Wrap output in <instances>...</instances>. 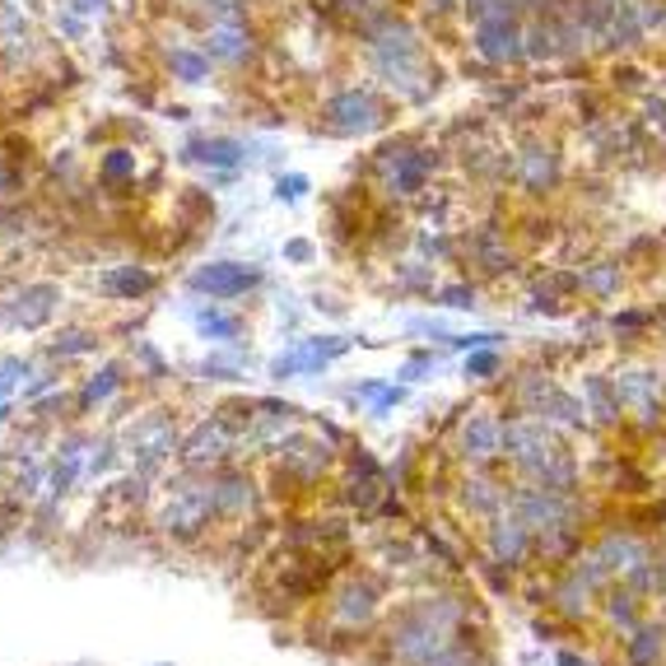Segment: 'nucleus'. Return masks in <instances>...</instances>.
Listing matches in <instances>:
<instances>
[{"instance_id": "f257e3e1", "label": "nucleus", "mask_w": 666, "mask_h": 666, "mask_svg": "<svg viewBox=\"0 0 666 666\" xmlns=\"http://www.w3.org/2000/svg\"><path fill=\"white\" fill-rule=\"evenodd\" d=\"M471 629V602L462 592L429 587L401 602L382 625V657L388 666H433L462 643Z\"/></svg>"}, {"instance_id": "f03ea898", "label": "nucleus", "mask_w": 666, "mask_h": 666, "mask_svg": "<svg viewBox=\"0 0 666 666\" xmlns=\"http://www.w3.org/2000/svg\"><path fill=\"white\" fill-rule=\"evenodd\" d=\"M219 522L215 495H210V471L178 466L168 471L164 489L154 495V532L173 546H197L210 536V527Z\"/></svg>"}, {"instance_id": "7ed1b4c3", "label": "nucleus", "mask_w": 666, "mask_h": 666, "mask_svg": "<svg viewBox=\"0 0 666 666\" xmlns=\"http://www.w3.org/2000/svg\"><path fill=\"white\" fill-rule=\"evenodd\" d=\"M382 606H388V583H382L378 569L341 573L322 597L318 625L326 629V639H318V643H341V647L364 643L368 629L382 620Z\"/></svg>"}, {"instance_id": "20e7f679", "label": "nucleus", "mask_w": 666, "mask_h": 666, "mask_svg": "<svg viewBox=\"0 0 666 666\" xmlns=\"http://www.w3.org/2000/svg\"><path fill=\"white\" fill-rule=\"evenodd\" d=\"M438 168H443V145H425L419 135H392L388 145H378L373 164H368L373 191L388 205L429 197V182Z\"/></svg>"}, {"instance_id": "39448f33", "label": "nucleus", "mask_w": 666, "mask_h": 666, "mask_svg": "<svg viewBox=\"0 0 666 666\" xmlns=\"http://www.w3.org/2000/svg\"><path fill=\"white\" fill-rule=\"evenodd\" d=\"M610 378H616L620 401L629 411V429H639L643 438H657L666 429V364L634 355V359H625Z\"/></svg>"}, {"instance_id": "423d86ee", "label": "nucleus", "mask_w": 666, "mask_h": 666, "mask_svg": "<svg viewBox=\"0 0 666 666\" xmlns=\"http://www.w3.org/2000/svg\"><path fill=\"white\" fill-rule=\"evenodd\" d=\"M117 443H121V457H131V466L140 476H164L178 462V448H182V433H178V419L168 411H145L135 415L127 429H117Z\"/></svg>"}, {"instance_id": "0eeeda50", "label": "nucleus", "mask_w": 666, "mask_h": 666, "mask_svg": "<svg viewBox=\"0 0 666 666\" xmlns=\"http://www.w3.org/2000/svg\"><path fill=\"white\" fill-rule=\"evenodd\" d=\"M508 182L532 201L555 197L559 182H564V150H559V140L546 131L522 135L518 145L508 150Z\"/></svg>"}, {"instance_id": "6e6552de", "label": "nucleus", "mask_w": 666, "mask_h": 666, "mask_svg": "<svg viewBox=\"0 0 666 666\" xmlns=\"http://www.w3.org/2000/svg\"><path fill=\"white\" fill-rule=\"evenodd\" d=\"M503 429L508 415L499 406H466L452 425V457L462 462V471L480 466V471H499L503 466Z\"/></svg>"}, {"instance_id": "1a4fd4ad", "label": "nucleus", "mask_w": 666, "mask_h": 666, "mask_svg": "<svg viewBox=\"0 0 666 666\" xmlns=\"http://www.w3.org/2000/svg\"><path fill=\"white\" fill-rule=\"evenodd\" d=\"M266 285V266L257 261H238V257H219V261H201L182 275V289L191 299H215V304H234L248 299Z\"/></svg>"}, {"instance_id": "9d476101", "label": "nucleus", "mask_w": 666, "mask_h": 666, "mask_svg": "<svg viewBox=\"0 0 666 666\" xmlns=\"http://www.w3.org/2000/svg\"><path fill=\"white\" fill-rule=\"evenodd\" d=\"M322 121L331 135H345V140H359V135H373L388 127V103L373 84H341L336 94H326L322 103Z\"/></svg>"}, {"instance_id": "9b49d317", "label": "nucleus", "mask_w": 666, "mask_h": 666, "mask_svg": "<svg viewBox=\"0 0 666 666\" xmlns=\"http://www.w3.org/2000/svg\"><path fill=\"white\" fill-rule=\"evenodd\" d=\"M349 349H355V336H294L280 355H271L266 378L275 382V388H285V382H294V378L326 373V368L341 355H349Z\"/></svg>"}, {"instance_id": "f8f14e48", "label": "nucleus", "mask_w": 666, "mask_h": 666, "mask_svg": "<svg viewBox=\"0 0 666 666\" xmlns=\"http://www.w3.org/2000/svg\"><path fill=\"white\" fill-rule=\"evenodd\" d=\"M485 559L508 573H532L536 569V532L527 527V518L518 508H503L499 518H489L480 527Z\"/></svg>"}, {"instance_id": "ddd939ff", "label": "nucleus", "mask_w": 666, "mask_h": 666, "mask_svg": "<svg viewBox=\"0 0 666 666\" xmlns=\"http://www.w3.org/2000/svg\"><path fill=\"white\" fill-rule=\"evenodd\" d=\"M210 495H215V513L224 527H248L261 513V480L238 462L210 471Z\"/></svg>"}, {"instance_id": "4468645a", "label": "nucleus", "mask_w": 666, "mask_h": 666, "mask_svg": "<svg viewBox=\"0 0 666 666\" xmlns=\"http://www.w3.org/2000/svg\"><path fill=\"white\" fill-rule=\"evenodd\" d=\"M61 285L57 280H20L5 299H0V326L10 331H43L61 308Z\"/></svg>"}, {"instance_id": "2eb2a0df", "label": "nucleus", "mask_w": 666, "mask_h": 666, "mask_svg": "<svg viewBox=\"0 0 666 666\" xmlns=\"http://www.w3.org/2000/svg\"><path fill=\"white\" fill-rule=\"evenodd\" d=\"M471 57H480L485 66H495V70L527 66V20L503 14V20L471 24Z\"/></svg>"}, {"instance_id": "dca6fc26", "label": "nucleus", "mask_w": 666, "mask_h": 666, "mask_svg": "<svg viewBox=\"0 0 666 666\" xmlns=\"http://www.w3.org/2000/svg\"><path fill=\"white\" fill-rule=\"evenodd\" d=\"M462 252H466V261H471V266H476L485 280H503V275L518 271L513 234H508L499 219H485V224H476V229H466V234H462Z\"/></svg>"}, {"instance_id": "f3484780", "label": "nucleus", "mask_w": 666, "mask_h": 666, "mask_svg": "<svg viewBox=\"0 0 666 666\" xmlns=\"http://www.w3.org/2000/svg\"><path fill=\"white\" fill-rule=\"evenodd\" d=\"M508 495H513V480H499L495 471H480V466L457 471V508L471 522H480V527H485L489 518L503 513Z\"/></svg>"}, {"instance_id": "a211bd4d", "label": "nucleus", "mask_w": 666, "mask_h": 666, "mask_svg": "<svg viewBox=\"0 0 666 666\" xmlns=\"http://www.w3.org/2000/svg\"><path fill=\"white\" fill-rule=\"evenodd\" d=\"M546 610L559 620V625H587L597 620V592H592L583 578L569 573V569H550V597H546Z\"/></svg>"}, {"instance_id": "6ab92c4d", "label": "nucleus", "mask_w": 666, "mask_h": 666, "mask_svg": "<svg viewBox=\"0 0 666 666\" xmlns=\"http://www.w3.org/2000/svg\"><path fill=\"white\" fill-rule=\"evenodd\" d=\"M159 289V271L140 266V261H117V266H103L94 275V294L108 304H140Z\"/></svg>"}, {"instance_id": "aec40b11", "label": "nucleus", "mask_w": 666, "mask_h": 666, "mask_svg": "<svg viewBox=\"0 0 666 666\" xmlns=\"http://www.w3.org/2000/svg\"><path fill=\"white\" fill-rule=\"evenodd\" d=\"M121 392H127V364H121V359H103L94 373L80 378V388H75V415H70V419H94L98 411L117 406Z\"/></svg>"}, {"instance_id": "412c9836", "label": "nucleus", "mask_w": 666, "mask_h": 666, "mask_svg": "<svg viewBox=\"0 0 666 666\" xmlns=\"http://www.w3.org/2000/svg\"><path fill=\"white\" fill-rule=\"evenodd\" d=\"M578 396H583V406H587L592 429H602V433L629 429V411H625L620 388H616V378H610V373H583V382H578Z\"/></svg>"}, {"instance_id": "4be33fe9", "label": "nucleus", "mask_w": 666, "mask_h": 666, "mask_svg": "<svg viewBox=\"0 0 666 666\" xmlns=\"http://www.w3.org/2000/svg\"><path fill=\"white\" fill-rule=\"evenodd\" d=\"M597 620L610 629V634H634V629L647 620V597L639 587H629L625 578H616L602 597H597Z\"/></svg>"}, {"instance_id": "5701e85b", "label": "nucleus", "mask_w": 666, "mask_h": 666, "mask_svg": "<svg viewBox=\"0 0 666 666\" xmlns=\"http://www.w3.org/2000/svg\"><path fill=\"white\" fill-rule=\"evenodd\" d=\"M187 322L205 345H238L242 331H248L242 312H234L229 304H215V299H191L187 304Z\"/></svg>"}, {"instance_id": "b1692460", "label": "nucleus", "mask_w": 666, "mask_h": 666, "mask_svg": "<svg viewBox=\"0 0 666 666\" xmlns=\"http://www.w3.org/2000/svg\"><path fill=\"white\" fill-rule=\"evenodd\" d=\"M182 164H201L210 173H238L242 164H248V145L234 135H191L187 145L178 150Z\"/></svg>"}, {"instance_id": "393cba45", "label": "nucleus", "mask_w": 666, "mask_h": 666, "mask_svg": "<svg viewBox=\"0 0 666 666\" xmlns=\"http://www.w3.org/2000/svg\"><path fill=\"white\" fill-rule=\"evenodd\" d=\"M201 47H205V57L215 61V66H234V70L257 57V43H252V33H248V24H242V20L238 24H210Z\"/></svg>"}, {"instance_id": "a878e982", "label": "nucleus", "mask_w": 666, "mask_h": 666, "mask_svg": "<svg viewBox=\"0 0 666 666\" xmlns=\"http://www.w3.org/2000/svg\"><path fill=\"white\" fill-rule=\"evenodd\" d=\"M625 666H666V616H647L634 634H625Z\"/></svg>"}, {"instance_id": "bb28decb", "label": "nucleus", "mask_w": 666, "mask_h": 666, "mask_svg": "<svg viewBox=\"0 0 666 666\" xmlns=\"http://www.w3.org/2000/svg\"><path fill=\"white\" fill-rule=\"evenodd\" d=\"M248 368H252V349L248 345H210V355L191 368L201 382H238V378H248Z\"/></svg>"}, {"instance_id": "cd10ccee", "label": "nucleus", "mask_w": 666, "mask_h": 666, "mask_svg": "<svg viewBox=\"0 0 666 666\" xmlns=\"http://www.w3.org/2000/svg\"><path fill=\"white\" fill-rule=\"evenodd\" d=\"M98 349H103V331L70 322L61 331H51V341L43 345V355L51 364H70V359H90V355H98Z\"/></svg>"}, {"instance_id": "c85d7f7f", "label": "nucleus", "mask_w": 666, "mask_h": 666, "mask_svg": "<svg viewBox=\"0 0 666 666\" xmlns=\"http://www.w3.org/2000/svg\"><path fill=\"white\" fill-rule=\"evenodd\" d=\"M411 252L433 261V266H448V261L462 252V238L452 234L448 224H419V229H411Z\"/></svg>"}, {"instance_id": "c756f323", "label": "nucleus", "mask_w": 666, "mask_h": 666, "mask_svg": "<svg viewBox=\"0 0 666 666\" xmlns=\"http://www.w3.org/2000/svg\"><path fill=\"white\" fill-rule=\"evenodd\" d=\"M625 289V261H587L583 271H578V294H587V299H616Z\"/></svg>"}, {"instance_id": "7c9ffc66", "label": "nucleus", "mask_w": 666, "mask_h": 666, "mask_svg": "<svg viewBox=\"0 0 666 666\" xmlns=\"http://www.w3.org/2000/svg\"><path fill=\"white\" fill-rule=\"evenodd\" d=\"M392 289L396 294H433L438 266L425 257H401V261H392Z\"/></svg>"}, {"instance_id": "2f4dec72", "label": "nucleus", "mask_w": 666, "mask_h": 666, "mask_svg": "<svg viewBox=\"0 0 666 666\" xmlns=\"http://www.w3.org/2000/svg\"><path fill=\"white\" fill-rule=\"evenodd\" d=\"M140 178V154L131 145H112L98 159V182L103 187H131Z\"/></svg>"}, {"instance_id": "473e14b6", "label": "nucleus", "mask_w": 666, "mask_h": 666, "mask_svg": "<svg viewBox=\"0 0 666 666\" xmlns=\"http://www.w3.org/2000/svg\"><path fill=\"white\" fill-rule=\"evenodd\" d=\"M168 70H173V80H182V84H210V70H215V61L205 57V47H173L168 51Z\"/></svg>"}, {"instance_id": "72a5a7b5", "label": "nucleus", "mask_w": 666, "mask_h": 666, "mask_svg": "<svg viewBox=\"0 0 666 666\" xmlns=\"http://www.w3.org/2000/svg\"><path fill=\"white\" fill-rule=\"evenodd\" d=\"M653 80L657 75H647L643 66H634L629 57H620L616 66H610V75H606V90L620 94V98H643L647 90H653Z\"/></svg>"}, {"instance_id": "f704fd0d", "label": "nucleus", "mask_w": 666, "mask_h": 666, "mask_svg": "<svg viewBox=\"0 0 666 666\" xmlns=\"http://www.w3.org/2000/svg\"><path fill=\"white\" fill-rule=\"evenodd\" d=\"M462 373H466V382H476V388H489V382L503 373V349L499 345L471 349V355L462 359Z\"/></svg>"}, {"instance_id": "c9c22d12", "label": "nucleus", "mask_w": 666, "mask_h": 666, "mask_svg": "<svg viewBox=\"0 0 666 666\" xmlns=\"http://www.w3.org/2000/svg\"><path fill=\"white\" fill-rule=\"evenodd\" d=\"M131 364H135V378H145V382H164V378H173V364L164 359V349L154 345V341H145V336L131 345Z\"/></svg>"}, {"instance_id": "e433bc0d", "label": "nucleus", "mask_w": 666, "mask_h": 666, "mask_svg": "<svg viewBox=\"0 0 666 666\" xmlns=\"http://www.w3.org/2000/svg\"><path fill=\"white\" fill-rule=\"evenodd\" d=\"M429 299H433V308H448V312H476L480 308V285H471V280H452V285H438Z\"/></svg>"}, {"instance_id": "4c0bfd02", "label": "nucleus", "mask_w": 666, "mask_h": 666, "mask_svg": "<svg viewBox=\"0 0 666 666\" xmlns=\"http://www.w3.org/2000/svg\"><path fill=\"white\" fill-rule=\"evenodd\" d=\"M117 457H121L117 433H103V438H94V443H90V457H84V485L98 480V476H108V471L117 466Z\"/></svg>"}, {"instance_id": "58836bf2", "label": "nucleus", "mask_w": 666, "mask_h": 666, "mask_svg": "<svg viewBox=\"0 0 666 666\" xmlns=\"http://www.w3.org/2000/svg\"><path fill=\"white\" fill-rule=\"evenodd\" d=\"M657 326V312H643V308H625V312H610V336H620L634 345L643 331H653Z\"/></svg>"}, {"instance_id": "ea45409f", "label": "nucleus", "mask_w": 666, "mask_h": 666, "mask_svg": "<svg viewBox=\"0 0 666 666\" xmlns=\"http://www.w3.org/2000/svg\"><path fill=\"white\" fill-rule=\"evenodd\" d=\"M28 373H33V359H24V355H5V359H0V401H20Z\"/></svg>"}, {"instance_id": "a19ab883", "label": "nucleus", "mask_w": 666, "mask_h": 666, "mask_svg": "<svg viewBox=\"0 0 666 666\" xmlns=\"http://www.w3.org/2000/svg\"><path fill=\"white\" fill-rule=\"evenodd\" d=\"M438 349H415V355L396 368V382H406V388H415V382H429L433 373H438Z\"/></svg>"}, {"instance_id": "79ce46f5", "label": "nucleus", "mask_w": 666, "mask_h": 666, "mask_svg": "<svg viewBox=\"0 0 666 666\" xmlns=\"http://www.w3.org/2000/svg\"><path fill=\"white\" fill-rule=\"evenodd\" d=\"M57 388H61V364L33 368V373L24 378V392H20V401H24V406H33V401H43L47 392H57Z\"/></svg>"}, {"instance_id": "37998d69", "label": "nucleus", "mask_w": 666, "mask_h": 666, "mask_svg": "<svg viewBox=\"0 0 666 666\" xmlns=\"http://www.w3.org/2000/svg\"><path fill=\"white\" fill-rule=\"evenodd\" d=\"M401 331H406V336H425V341H438L443 349H448V341H452V336H457V331H452L443 318H406V322H401Z\"/></svg>"}, {"instance_id": "c03bdc74", "label": "nucleus", "mask_w": 666, "mask_h": 666, "mask_svg": "<svg viewBox=\"0 0 666 666\" xmlns=\"http://www.w3.org/2000/svg\"><path fill=\"white\" fill-rule=\"evenodd\" d=\"M308 191H312V182L304 178V173H280V178H275V201L280 205H299Z\"/></svg>"}, {"instance_id": "a18cd8bd", "label": "nucleus", "mask_w": 666, "mask_h": 666, "mask_svg": "<svg viewBox=\"0 0 666 666\" xmlns=\"http://www.w3.org/2000/svg\"><path fill=\"white\" fill-rule=\"evenodd\" d=\"M406 396H411V388H406V382H388V388L378 392V401H373V406H368V419H388L396 406H406Z\"/></svg>"}, {"instance_id": "49530a36", "label": "nucleus", "mask_w": 666, "mask_h": 666, "mask_svg": "<svg viewBox=\"0 0 666 666\" xmlns=\"http://www.w3.org/2000/svg\"><path fill=\"white\" fill-rule=\"evenodd\" d=\"M419 14L433 24H443V20H457L462 14V0H419Z\"/></svg>"}, {"instance_id": "de8ad7c7", "label": "nucleus", "mask_w": 666, "mask_h": 666, "mask_svg": "<svg viewBox=\"0 0 666 666\" xmlns=\"http://www.w3.org/2000/svg\"><path fill=\"white\" fill-rule=\"evenodd\" d=\"M20 187H24V173L14 168L10 159H0V201H10V197H20Z\"/></svg>"}, {"instance_id": "09e8293b", "label": "nucleus", "mask_w": 666, "mask_h": 666, "mask_svg": "<svg viewBox=\"0 0 666 666\" xmlns=\"http://www.w3.org/2000/svg\"><path fill=\"white\" fill-rule=\"evenodd\" d=\"M280 252H285V261H294V266H308V261L318 257V248H312L308 238H289V242H285V248H280Z\"/></svg>"}, {"instance_id": "8fccbe9b", "label": "nucleus", "mask_w": 666, "mask_h": 666, "mask_svg": "<svg viewBox=\"0 0 666 666\" xmlns=\"http://www.w3.org/2000/svg\"><path fill=\"white\" fill-rule=\"evenodd\" d=\"M75 14H90V20H108V5L112 0H66Z\"/></svg>"}, {"instance_id": "3c124183", "label": "nucleus", "mask_w": 666, "mask_h": 666, "mask_svg": "<svg viewBox=\"0 0 666 666\" xmlns=\"http://www.w3.org/2000/svg\"><path fill=\"white\" fill-rule=\"evenodd\" d=\"M275 318H280V322H285V326H299V318H304V308H299V304H294V299H289V294H285V299H280V304H275Z\"/></svg>"}, {"instance_id": "603ef678", "label": "nucleus", "mask_w": 666, "mask_h": 666, "mask_svg": "<svg viewBox=\"0 0 666 666\" xmlns=\"http://www.w3.org/2000/svg\"><path fill=\"white\" fill-rule=\"evenodd\" d=\"M312 308H318V312H331V318H341V312H345V304L336 299V294H312Z\"/></svg>"}, {"instance_id": "864d4df0", "label": "nucleus", "mask_w": 666, "mask_h": 666, "mask_svg": "<svg viewBox=\"0 0 666 666\" xmlns=\"http://www.w3.org/2000/svg\"><path fill=\"white\" fill-rule=\"evenodd\" d=\"M555 666H592V662H587L583 653H569V647H564V653L555 657Z\"/></svg>"}, {"instance_id": "5fc2aeb1", "label": "nucleus", "mask_w": 666, "mask_h": 666, "mask_svg": "<svg viewBox=\"0 0 666 666\" xmlns=\"http://www.w3.org/2000/svg\"><path fill=\"white\" fill-rule=\"evenodd\" d=\"M657 610H662V616H666V597H662V606H657Z\"/></svg>"}, {"instance_id": "6e6d98bb", "label": "nucleus", "mask_w": 666, "mask_h": 666, "mask_svg": "<svg viewBox=\"0 0 666 666\" xmlns=\"http://www.w3.org/2000/svg\"><path fill=\"white\" fill-rule=\"evenodd\" d=\"M662 527H666V508H662Z\"/></svg>"}, {"instance_id": "4d7b16f0", "label": "nucleus", "mask_w": 666, "mask_h": 666, "mask_svg": "<svg viewBox=\"0 0 666 666\" xmlns=\"http://www.w3.org/2000/svg\"><path fill=\"white\" fill-rule=\"evenodd\" d=\"M164 666H168V662H164Z\"/></svg>"}]
</instances>
